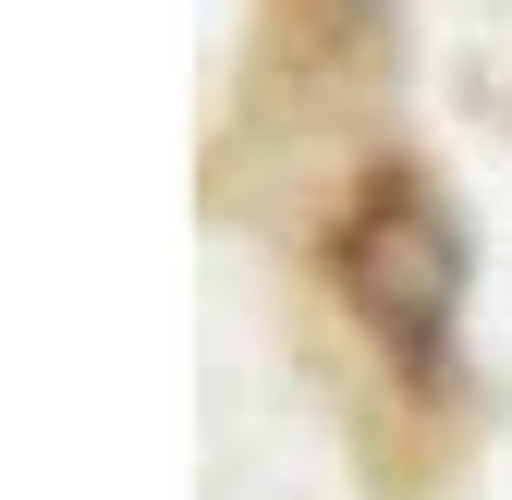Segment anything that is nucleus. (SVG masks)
<instances>
[{
	"instance_id": "obj_1",
	"label": "nucleus",
	"mask_w": 512,
	"mask_h": 500,
	"mask_svg": "<svg viewBox=\"0 0 512 500\" xmlns=\"http://www.w3.org/2000/svg\"><path fill=\"white\" fill-rule=\"evenodd\" d=\"M342 293H354V318L366 330H391V342H439L452 330V305H464V232L439 220L427 196H378V208H354L342 220Z\"/></svg>"
}]
</instances>
